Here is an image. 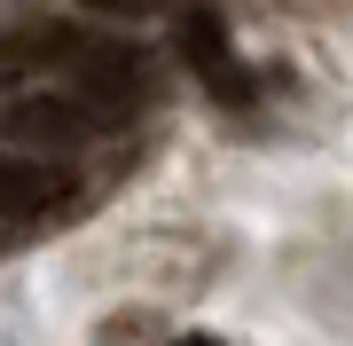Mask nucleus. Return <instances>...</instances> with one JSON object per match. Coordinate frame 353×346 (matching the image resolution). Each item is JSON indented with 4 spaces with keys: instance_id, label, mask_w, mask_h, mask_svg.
I'll list each match as a JSON object with an SVG mask.
<instances>
[{
    "instance_id": "1",
    "label": "nucleus",
    "mask_w": 353,
    "mask_h": 346,
    "mask_svg": "<svg viewBox=\"0 0 353 346\" xmlns=\"http://www.w3.org/2000/svg\"><path fill=\"white\" fill-rule=\"evenodd\" d=\"M181 55H189V71L220 95V103H236V110L259 103V79H252V64L236 55V39H228L220 8H204V0H189V8H181Z\"/></svg>"
},
{
    "instance_id": "2",
    "label": "nucleus",
    "mask_w": 353,
    "mask_h": 346,
    "mask_svg": "<svg viewBox=\"0 0 353 346\" xmlns=\"http://www.w3.org/2000/svg\"><path fill=\"white\" fill-rule=\"evenodd\" d=\"M102 126H110V118L87 110L79 95H24V103L0 110V134L32 142V150H71V142H87V134H102Z\"/></svg>"
},
{
    "instance_id": "3",
    "label": "nucleus",
    "mask_w": 353,
    "mask_h": 346,
    "mask_svg": "<svg viewBox=\"0 0 353 346\" xmlns=\"http://www.w3.org/2000/svg\"><path fill=\"white\" fill-rule=\"evenodd\" d=\"M71 205V173L48 166V157H16L0 150V229H16V220H48Z\"/></svg>"
},
{
    "instance_id": "4",
    "label": "nucleus",
    "mask_w": 353,
    "mask_h": 346,
    "mask_svg": "<svg viewBox=\"0 0 353 346\" xmlns=\"http://www.w3.org/2000/svg\"><path fill=\"white\" fill-rule=\"evenodd\" d=\"M87 8H94V16H165V8H173V16H181L189 0H87Z\"/></svg>"
},
{
    "instance_id": "5",
    "label": "nucleus",
    "mask_w": 353,
    "mask_h": 346,
    "mask_svg": "<svg viewBox=\"0 0 353 346\" xmlns=\"http://www.w3.org/2000/svg\"><path fill=\"white\" fill-rule=\"evenodd\" d=\"M173 346H220V338L212 331H189V338H173Z\"/></svg>"
}]
</instances>
